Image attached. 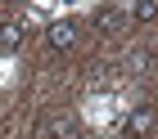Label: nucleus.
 Here are the masks:
<instances>
[{"mask_svg": "<svg viewBox=\"0 0 158 139\" xmlns=\"http://www.w3.org/2000/svg\"><path fill=\"white\" fill-rule=\"evenodd\" d=\"M127 23H131V14L122 9V5H99V9H95V27H99V32H109V36L127 32Z\"/></svg>", "mask_w": 158, "mask_h": 139, "instance_id": "3", "label": "nucleus"}, {"mask_svg": "<svg viewBox=\"0 0 158 139\" xmlns=\"http://www.w3.org/2000/svg\"><path fill=\"white\" fill-rule=\"evenodd\" d=\"M73 135H77V130H73L68 117H45L41 130H36V139H73Z\"/></svg>", "mask_w": 158, "mask_h": 139, "instance_id": "5", "label": "nucleus"}, {"mask_svg": "<svg viewBox=\"0 0 158 139\" xmlns=\"http://www.w3.org/2000/svg\"><path fill=\"white\" fill-rule=\"evenodd\" d=\"M135 23H154L158 18V0H131V9H127Z\"/></svg>", "mask_w": 158, "mask_h": 139, "instance_id": "7", "label": "nucleus"}, {"mask_svg": "<svg viewBox=\"0 0 158 139\" xmlns=\"http://www.w3.org/2000/svg\"><path fill=\"white\" fill-rule=\"evenodd\" d=\"M154 126H158V112L149 103H140V108H131V112L122 117V139H149Z\"/></svg>", "mask_w": 158, "mask_h": 139, "instance_id": "1", "label": "nucleus"}, {"mask_svg": "<svg viewBox=\"0 0 158 139\" xmlns=\"http://www.w3.org/2000/svg\"><path fill=\"white\" fill-rule=\"evenodd\" d=\"M23 45V23H0V54H14Z\"/></svg>", "mask_w": 158, "mask_h": 139, "instance_id": "6", "label": "nucleus"}, {"mask_svg": "<svg viewBox=\"0 0 158 139\" xmlns=\"http://www.w3.org/2000/svg\"><path fill=\"white\" fill-rule=\"evenodd\" d=\"M5 81H9V68H5V63H0V85H5Z\"/></svg>", "mask_w": 158, "mask_h": 139, "instance_id": "10", "label": "nucleus"}, {"mask_svg": "<svg viewBox=\"0 0 158 139\" xmlns=\"http://www.w3.org/2000/svg\"><path fill=\"white\" fill-rule=\"evenodd\" d=\"M86 112H90V121H118V117H122V103L113 99V94H95Z\"/></svg>", "mask_w": 158, "mask_h": 139, "instance_id": "4", "label": "nucleus"}, {"mask_svg": "<svg viewBox=\"0 0 158 139\" xmlns=\"http://www.w3.org/2000/svg\"><path fill=\"white\" fill-rule=\"evenodd\" d=\"M77 36H81V27H77L73 18H54V23L45 27L50 49H73V45H77Z\"/></svg>", "mask_w": 158, "mask_h": 139, "instance_id": "2", "label": "nucleus"}, {"mask_svg": "<svg viewBox=\"0 0 158 139\" xmlns=\"http://www.w3.org/2000/svg\"><path fill=\"white\" fill-rule=\"evenodd\" d=\"M73 139H99V135H95V130H77Z\"/></svg>", "mask_w": 158, "mask_h": 139, "instance_id": "9", "label": "nucleus"}, {"mask_svg": "<svg viewBox=\"0 0 158 139\" xmlns=\"http://www.w3.org/2000/svg\"><path fill=\"white\" fill-rule=\"evenodd\" d=\"M127 68L131 72H149L154 68V49H131V54H127Z\"/></svg>", "mask_w": 158, "mask_h": 139, "instance_id": "8", "label": "nucleus"}]
</instances>
